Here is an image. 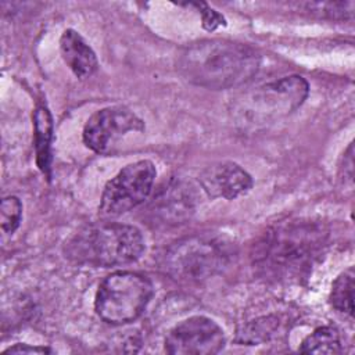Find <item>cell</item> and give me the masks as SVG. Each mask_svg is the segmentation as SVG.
Instances as JSON below:
<instances>
[{"label": "cell", "instance_id": "1", "mask_svg": "<svg viewBox=\"0 0 355 355\" xmlns=\"http://www.w3.org/2000/svg\"><path fill=\"white\" fill-rule=\"evenodd\" d=\"M261 65L259 54L250 46L225 39H205L189 44L178 58L182 76L211 90H226L250 82Z\"/></svg>", "mask_w": 355, "mask_h": 355}, {"label": "cell", "instance_id": "2", "mask_svg": "<svg viewBox=\"0 0 355 355\" xmlns=\"http://www.w3.org/2000/svg\"><path fill=\"white\" fill-rule=\"evenodd\" d=\"M326 239L327 232L319 223H283L266 233L258 245L255 262L272 277H297L320 255Z\"/></svg>", "mask_w": 355, "mask_h": 355}, {"label": "cell", "instance_id": "3", "mask_svg": "<svg viewBox=\"0 0 355 355\" xmlns=\"http://www.w3.org/2000/svg\"><path fill=\"white\" fill-rule=\"evenodd\" d=\"M144 250L143 234L136 226L114 222L86 226L64 245V254L69 261L96 268L133 263Z\"/></svg>", "mask_w": 355, "mask_h": 355}, {"label": "cell", "instance_id": "4", "mask_svg": "<svg viewBox=\"0 0 355 355\" xmlns=\"http://www.w3.org/2000/svg\"><path fill=\"white\" fill-rule=\"evenodd\" d=\"M236 247L225 236L202 233L173 243L162 257L165 272L179 282L200 283L225 272L234 261Z\"/></svg>", "mask_w": 355, "mask_h": 355}, {"label": "cell", "instance_id": "5", "mask_svg": "<svg viewBox=\"0 0 355 355\" xmlns=\"http://www.w3.org/2000/svg\"><path fill=\"white\" fill-rule=\"evenodd\" d=\"M308 94V82L300 75H288L243 93L233 112L245 125H263L294 112Z\"/></svg>", "mask_w": 355, "mask_h": 355}, {"label": "cell", "instance_id": "6", "mask_svg": "<svg viewBox=\"0 0 355 355\" xmlns=\"http://www.w3.org/2000/svg\"><path fill=\"white\" fill-rule=\"evenodd\" d=\"M153 294V283L146 276L118 270L100 283L94 298V311L105 323L125 324L136 320L144 312Z\"/></svg>", "mask_w": 355, "mask_h": 355}, {"label": "cell", "instance_id": "7", "mask_svg": "<svg viewBox=\"0 0 355 355\" xmlns=\"http://www.w3.org/2000/svg\"><path fill=\"white\" fill-rule=\"evenodd\" d=\"M155 176V165L148 159L123 166L104 186L98 205L100 214L114 218L143 204L153 190Z\"/></svg>", "mask_w": 355, "mask_h": 355}, {"label": "cell", "instance_id": "8", "mask_svg": "<svg viewBox=\"0 0 355 355\" xmlns=\"http://www.w3.org/2000/svg\"><path fill=\"white\" fill-rule=\"evenodd\" d=\"M146 125L123 105L104 107L96 111L83 126V143L97 154H110L121 140L132 133H143Z\"/></svg>", "mask_w": 355, "mask_h": 355}, {"label": "cell", "instance_id": "9", "mask_svg": "<svg viewBox=\"0 0 355 355\" xmlns=\"http://www.w3.org/2000/svg\"><path fill=\"white\" fill-rule=\"evenodd\" d=\"M225 343V333L215 320L196 315L171 329L164 347L172 355H212L220 352Z\"/></svg>", "mask_w": 355, "mask_h": 355}, {"label": "cell", "instance_id": "10", "mask_svg": "<svg viewBox=\"0 0 355 355\" xmlns=\"http://www.w3.org/2000/svg\"><path fill=\"white\" fill-rule=\"evenodd\" d=\"M197 207L194 186L183 179H171L161 186L148 205V214L159 225L175 226L189 220Z\"/></svg>", "mask_w": 355, "mask_h": 355}, {"label": "cell", "instance_id": "11", "mask_svg": "<svg viewBox=\"0 0 355 355\" xmlns=\"http://www.w3.org/2000/svg\"><path fill=\"white\" fill-rule=\"evenodd\" d=\"M201 189L211 198L234 200L247 194L252 187L251 175L232 161L216 162L207 166L198 178Z\"/></svg>", "mask_w": 355, "mask_h": 355}, {"label": "cell", "instance_id": "12", "mask_svg": "<svg viewBox=\"0 0 355 355\" xmlns=\"http://www.w3.org/2000/svg\"><path fill=\"white\" fill-rule=\"evenodd\" d=\"M60 51L67 67L79 79H86L98 69L96 53L83 36L73 29H67L61 35Z\"/></svg>", "mask_w": 355, "mask_h": 355}, {"label": "cell", "instance_id": "13", "mask_svg": "<svg viewBox=\"0 0 355 355\" xmlns=\"http://www.w3.org/2000/svg\"><path fill=\"white\" fill-rule=\"evenodd\" d=\"M33 137L36 164L49 179L51 176V141L53 118L46 104L40 103L33 111Z\"/></svg>", "mask_w": 355, "mask_h": 355}, {"label": "cell", "instance_id": "14", "mask_svg": "<svg viewBox=\"0 0 355 355\" xmlns=\"http://www.w3.org/2000/svg\"><path fill=\"white\" fill-rule=\"evenodd\" d=\"M301 354H316V355H336L341 349L340 333L333 326H322L308 334L298 348Z\"/></svg>", "mask_w": 355, "mask_h": 355}, {"label": "cell", "instance_id": "15", "mask_svg": "<svg viewBox=\"0 0 355 355\" xmlns=\"http://www.w3.org/2000/svg\"><path fill=\"white\" fill-rule=\"evenodd\" d=\"M354 268L341 272L333 282L330 291L331 306L349 318L354 313Z\"/></svg>", "mask_w": 355, "mask_h": 355}, {"label": "cell", "instance_id": "16", "mask_svg": "<svg viewBox=\"0 0 355 355\" xmlns=\"http://www.w3.org/2000/svg\"><path fill=\"white\" fill-rule=\"evenodd\" d=\"M22 219V202L15 196H8L0 204V225L6 234H12Z\"/></svg>", "mask_w": 355, "mask_h": 355}, {"label": "cell", "instance_id": "17", "mask_svg": "<svg viewBox=\"0 0 355 355\" xmlns=\"http://www.w3.org/2000/svg\"><path fill=\"white\" fill-rule=\"evenodd\" d=\"M279 320L273 316H265L261 318L258 320L251 322L244 330L243 333H240L239 337V343L243 344H258L263 340L268 338V336H270L275 329L277 327Z\"/></svg>", "mask_w": 355, "mask_h": 355}, {"label": "cell", "instance_id": "18", "mask_svg": "<svg viewBox=\"0 0 355 355\" xmlns=\"http://www.w3.org/2000/svg\"><path fill=\"white\" fill-rule=\"evenodd\" d=\"M193 6L198 7L202 15V25L207 31H214L218 26L226 25V21L223 18V15H220L218 11L212 10L208 4L205 3H193Z\"/></svg>", "mask_w": 355, "mask_h": 355}, {"label": "cell", "instance_id": "19", "mask_svg": "<svg viewBox=\"0 0 355 355\" xmlns=\"http://www.w3.org/2000/svg\"><path fill=\"white\" fill-rule=\"evenodd\" d=\"M340 179L352 187L354 182V143H349L343 157V165L340 166Z\"/></svg>", "mask_w": 355, "mask_h": 355}, {"label": "cell", "instance_id": "20", "mask_svg": "<svg viewBox=\"0 0 355 355\" xmlns=\"http://www.w3.org/2000/svg\"><path fill=\"white\" fill-rule=\"evenodd\" d=\"M54 351L50 347H42V345H31L26 343H17L12 347H8L3 351V354H53Z\"/></svg>", "mask_w": 355, "mask_h": 355}]
</instances>
